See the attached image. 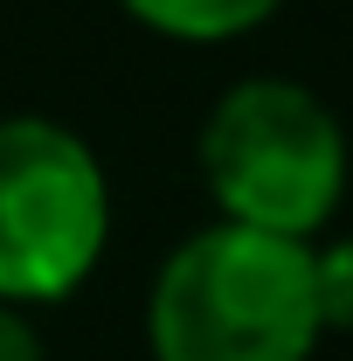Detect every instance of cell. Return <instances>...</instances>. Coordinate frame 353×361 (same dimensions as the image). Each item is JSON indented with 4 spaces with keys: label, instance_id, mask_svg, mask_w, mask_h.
<instances>
[{
    "label": "cell",
    "instance_id": "cell-1",
    "mask_svg": "<svg viewBox=\"0 0 353 361\" xmlns=\"http://www.w3.org/2000/svg\"><path fill=\"white\" fill-rule=\"evenodd\" d=\"M312 243L250 223L187 236L153 278V361H305L319 348Z\"/></svg>",
    "mask_w": 353,
    "mask_h": 361
},
{
    "label": "cell",
    "instance_id": "cell-2",
    "mask_svg": "<svg viewBox=\"0 0 353 361\" xmlns=\"http://www.w3.org/2000/svg\"><path fill=\"white\" fill-rule=\"evenodd\" d=\"M201 174L215 188V202L229 209V223L305 243L340 209L347 133L326 111V97H312L305 84L243 77L201 133Z\"/></svg>",
    "mask_w": 353,
    "mask_h": 361
},
{
    "label": "cell",
    "instance_id": "cell-3",
    "mask_svg": "<svg viewBox=\"0 0 353 361\" xmlns=\"http://www.w3.org/2000/svg\"><path fill=\"white\" fill-rule=\"evenodd\" d=\"M104 167L70 126L0 118V306H56L104 257Z\"/></svg>",
    "mask_w": 353,
    "mask_h": 361
},
{
    "label": "cell",
    "instance_id": "cell-4",
    "mask_svg": "<svg viewBox=\"0 0 353 361\" xmlns=\"http://www.w3.org/2000/svg\"><path fill=\"white\" fill-rule=\"evenodd\" d=\"M146 28L180 35V42H222V35H243L257 28L264 14H277L284 0H125Z\"/></svg>",
    "mask_w": 353,
    "mask_h": 361
},
{
    "label": "cell",
    "instance_id": "cell-5",
    "mask_svg": "<svg viewBox=\"0 0 353 361\" xmlns=\"http://www.w3.org/2000/svg\"><path fill=\"white\" fill-rule=\"evenodd\" d=\"M312 299H319V326L353 334V236L312 250Z\"/></svg>",
    "mask_w": 353,
    "mask_h": 361
},
{
    "label": "cell",
    "instance_id": "cell-6",
    "mask_svg": "<svg viewBox=\"0 0 353 361\" xmlns=\"http://www.w3.org/2000/svg\"><path fill=\"white\" fill-rule=\"evenodd\" d=\"M0 361H49L42 334L21 319V306H0Z\"/></svg>",
    "mask_w": 353,
    "mask_h": 361
}]
</instances>
